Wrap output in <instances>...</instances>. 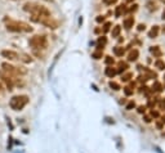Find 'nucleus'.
Here are the masks:
<instances>
[{"label":"nucleus","instance_id":"obj_3","mask_svg":"<svg viewBox=\"0 0 165 153\" xmlns=\"http://www.w3.org/2000/svg\"><path fill=\"white\" fill-rule=\"evenodd\" d=\"M29 97L27 95H14L12 99L9 101V106L14 111H22V109L29 104Z\"/></svg>","mask_w":165,"mask_h":153},{"label":"nucleus","instance_id":"obj_6","mask_svg":"<svg viewBox=\"0 0 165 153\" xmlns=\"http://www.w3.org/2000/svg\"><path fill=\"white\" fill-rule=\"evenodd\" d=\"M0 79L1 81H4L6 88L9 89V90H13V86H14V79H13V76H10L9 73L4 72V71H0Z\"/></svg>","mask_w":165,"mask_h":153},{"label":"nucleus","instance_id":"obj_19","mask_svg":"<svg viewBox=\"0 0 165 153\" xmlns=\"http://www.w3.org/2000/svg\"><path fill=\"white\" fill-rule=\"evenodd\" d=\"M155 66H156V68H159V70H164V68H165V63H164L161 59H157V60H156Z\"/></svg>","mask_w":165,"mask_h":153},{"label":"nucleus","instance_id":"obj_13","mask_svg":"<svg viewBox=\"0 0 165 153\" xmlns=\"http://www.w3.org/2000/svg\"><path fill=\"white\" fill-rule=\"evenodd\" d=\"M107 42V39L104 36H101L98 39V49H101V50H103V45Z\"/></svg>","mask_w":165,"mask_h":153},{"label":"nucleus","instance_id":"obj_5","mask_svg":"<svg viewBox=\"0 0 165 153\" xmlns=\"http://www.w3.org/2000/svg\"><path fill=\"white\" fill-rule=\"evenodd\" d=\"M30 47H32L35 50H39V49H45L48 47V40L47 37L43 36V35H35L30 39L29 41Z\"/></svg>","mask_w":165,"mask_h":153},{"label":"nucleus","instance_id":"obj_31","mask_svg":"<svg viewBox=\"0 0 165 153\" xmlns=\"http://www.w3.org/2000/svg\"><path fill=\"white\" fill-rule=\"evenodd\" d=\"M145 111H146V107H143V106H141V107L138 108V112H139V113H145Z\"/></svg>","mask_w":165,"mask_h":153},{"label":"nucleus","instance_id":"obj_17","mask_svg":"<svg viewBox=\"0 0 165 153\" xmlns=\"http://www.w3.org/2000/svg\"><path fill=\"white\" fill-rule=\"evenodd\" d=\"M102 55H103V50H101V49H98L97 52H93V54H92V57L94 59H101Z\"/></svg>","mask_w":165,"mask_h":153},{"label":"nucleus","instance_id":"obj_38","mask_svg":"<svg viewBox=\"0 0 165 153\" xmlns=\"http://www.w3.org/2000/svg\"><path fill=\"white\" fill-rule=\"evenodd\" d=\"M145 121H146V122H150V121H151L150 117H145Z\"/></svg>","mask_w":165,"mask_h":153},{"label":"nucleus","instance_id":"obj_27","mask_svg":"<svg viewBox=\"0 0 165 153\" xmlns=\"http://www.w3.org/2000/svg\"><path fill=\"white\" fill-rule=\"evenodd\" d=\"M110 27H111V23H110V22L104 23V26H103V31H104V32H107V31L110 30Z\"/></svg>","mask_w":165,"mask_h":153},{"label":"nucleus","instance_id":"obj_15","mask_svg":"<svg viewBox=\"0 0 165 153\" xmlns=\"http://www.w3.org/2000/svg\"><path fill=\"white\" fill-rule=\"evenodd\" d=\"M120 31H121V27L120 26H115L114 28H112V31H111L112 37H117L119 35H120Z\"/></svg>","mask_w":165,"mask_h":153},{"label":"nucleus","instance_id":"obj_8","mask_svg":"<svg viewBox=\"0 0 165 153\" xmlns=\"http://www.w3.org/2000/svg\"><path fill=\"white\" fill-rule=\"evenodd\" d=\"M138 55H139V52L137 50V49H134V50H132L130 53H129L128 60L129 62H134V60H137V58H138Z\"/></svg>","mask_w":165,"mask_h":153},{"label":"nucleus","instance_id":"obj_23","mask_svg":"<svg viewBox=\"0 0 165 153\" xmlns=\"http://www.w3.org/2000/svg\"><path fill=\"white\" fill-rule=\"evenodd\" d=\"M104 62H106L107 65H112V63H114V58H112V57H106Z\"/></svg>","mask_w":165,"mask_h":153},{"label":"nucleus","instance_id":"obj_4","mask_svg":"<svg viewBox=\"0 0 165 153\" xmlns=\"http://www.w3.org/2000/svg\"><path fill=\"white\" fill-rule=\"evenodd\" d=\"M1 70L4 71V72L9 73L10 76H13V77L22 76V75H26L27 73V70L24 68V67H22V66L16 67V66L10 65V63H6V62L1 63Z\"/></svg>","mask_w":165,"mask_h":153},{"label":"nucleus","instance_id":"obj_20","mask_svg":"<svg viewBox=\"0 0 165 153\" xmlns=\"http://www.w3.org/2000/svg\"><path fill=\"white\" fill-rule=\"evenodd\" d=\"M126 68H128V65H126V63L120 62V63H119V70L116 71V72H122V71H125Z\"/></svg>","mask_w":165,"mask_h":153},{"label":"nucleus","instance_id":"obj_2","mask_svg":"<svg viewBox=\"0 0 165 153\" xmlns=\"http://www.w3.org/2000/svg\"><path fill=\"white\" fill-rule=\"evenodd\" d=\"M23 10H26V12L31 14H35V16H50V12L45 6L35 4V3H26L23 5Z\"/></svg>","mask_w":165,"mask_h":153},{"label":"nucleus","instance_id":"obj_26","mask_svg":"<svg viewBox=\"0 0 165 153\" xmlns=\"http://www.w3.org/2000/svg\"><path fill=\"white\" fill-rule=\"evenodd\" d=\"M134 107H135V103L132 101V102L128 103V106H126V109H132V108H134Z\"/></svg>","mask_w":165,"mask_h":153},{"label":"nucleus","instance_id":"obj_37","mask_svg":"<svg viewBox=\"0 0 165 153\" xmlns=\"http://www.w3.org/2000/svg\"><path fill=\"white\" fill-rule=\"evenodd\" d=\"M148 106H150V107H153V106H155V102H152V101H151V102L148 103Z\"/></svg>","mask_w":165,"mask_h":153},{"label":"nucleus","instance_id":"obj_21","mask_svg":"<svg viewBox=\"0 0 165 153\" xmlns=\"http://www.w3.org/2000/svg\"><path fill=\"white\" fill-rule=\"evenodd\" d=\"M110 88L114 89V90H120V85H119L117 83H114V81L110 83Z\"/></svg>","mask_w":165,"mask_h":153},{"label":"nucleus","instance_id":"obj_29","mask_svg":"<svg viewBox=\"0 0 165 153\" xmlns=\"http://www.w3.org/2000/svg\"><path fill=\"white\" fill-rule=\"evenodd\" d=\"M155 90H157V91L161 90V84L160 83H155Z\"/></svg>","mask_w":165,"mask_h":153},{"label":"nucleus","instance_id":"obj_22","mask_svg":"<svg viewBox=\"0 0 165 153\" xmlns=\"http://www.w3.org/2000/svg\"><path fill=\"white\" fill-rule=\"evenodd\" d=\"M148 9H150V10H156V9H157V5H156V3H152V1H150V3H148Z\"/></svg>","mask_w":165,"mask_h":153},{"label":"nucleus","instance_id":"obj_18","mask_svg":"<svg viewBox=\"0 0 165 153\" xmlns=\"http://www.w3.org/2000/svg\"><path fill=\"white\" fill-rule=\"evenodd\" d=\"M151 52H152V54L155 57H157V58L161 57V50L159 49V47H152V48H151Z\"/></svg>","mask_w":165,"mask_h":153},{"label":"nucleus","instance_id":"obj_32","mask_svg":"<svg viewBox=\"0 0 165 153\" xmlns=\"http://www.w3.org/2000/svg\"><path fill=\"white\" fill-rule=\"evenodd\" d=\"M137 6H138V5H137V4H134V5H132V6H130V8H129L128 10H129V12H134V10L137 9Z\"/></svg>","mask_w":165,"mask_h":153},{"label":"nucleus","instance_id":"obj_39","mask_svg":"<svg viewBox=\"0 0 165 153\" xmlns=\"http://www.w3.org/2000/svg\"><path fill=\"white\" fill-rule=\"evenodd\" d=\"M163 19H165V9H164V12H163Z\"/></svg>","mask_w":165,"mask_h":153},{"label":"nucleus","instance_id":"obj_34","mask_svg":"<svg viewBox=\"0 0 165 153\" xmlns=\"http://www.w3.org/2000/svg\"><path fill=\"white\" fill-rule=\"evenodd\" d=\"M145 28H146L145 24H139V26H138V31H143Z\"/></svg>","mask_w":165,"mask_h":153},{"label":"nucleus","instance_id":"obj_25","mask_svg":"<svg viewBox=\"0 0 165 153\" xmlns=\"http://www.w3.org/2000/svg\"><path fill=\"white\" fill-rule=\"evenodd\" d=\"M116 1H117V0H103V3L106 5H112V4H115Z\"/></svg>","mask_w":165,"mask_h":153},{"label":"nucleus","instance_id":"obj_10","mask_svg":"<svg viewBox=\"0 0 165 153\" xmlns=\"http://www.w3.org/2000/svg\"><path fill=\"white\" fill-rule=\"evenodd\" d=\"M104 73H106V76H108V77H114L115 75H116V70L112 68V67H107V68L104 70Z\"/></svg>","mask_w":165,"mask_h":153},{"label":"nucleus","instance_id":"obj_14","mask_svg":"<svg viewBox=\"0 0 165 153\" xmlns=\"http://www.w3.org/2000/svg\"><path fill=\"white\" fill-rule=\"evenodd\" d=\"M114 53H115V55H117V57H122L124 55V48H121V47H116V48H114Z\"/></svg>","mask_w":165,"mask_h":153},{"label":"nucleus","instance_id":"obj_11","mask_svg":"<svg viewBox=\"0 0 165 153\" xmlns=\"http://www.w3.org/2000/svg\"><path fill=\"white\" fill-rule=\"evenodd\" d=\"M157 34H159V26H153V27H152V30H151V31H150V34H148V37L153 39V37H156V36H157Z\"/></svg>","mask_w":165,"mask_h":153},{"label":"nucleus","instance_id":"obj_24","mask_svg":"<svg viewBox=\"0 0 165 153\" xmlns=\"http://www.w3.org/2000/svg\"><path fill=\"white\" fill-rule=\"evenodd\" d=\"M130 77H132V73H126V75H124V76L121 77V79H122V81H129L130 80Z\"/></svg>","mask_w":165,"mask_h":153},{"label":"nucleus","instance_id":"obj_41","mask_svg":"<svg viewBox=\"0 0 165 153\" xmlns=\"http://www.w3.org/2000/svg\"><path fill=\"white\" fill-rule=\"evenodd\" d=\"M163 122H165V116L163 117Z\"/></svg>","mask_w":165,"mask_h":153},{"label":"nucleus","instance_id":"obj_30","mask_svg":"<svg viewBox=\"0 0 165 153\" xmlns=\"http://www.w3.org/2000/svg\"><path fill=\"white\" fill-rule=\"evenodd\" d=\"M103 21H104V17H103V16H98V17H97V22H98V23L103 22Z\"/></svg>","mask_w":165,"mask_h":153},{"label":"nucleus","instance_id":"obj_28","mask_svg":"<svg viewBox=\"0 0 165 153\" xmlns=\"http://www.w3.org/2000/svg\"><path fill=\"white\" fill-rule=\"evenodd\" d=\"M124 91L126 95H132L133 94V90H130V88H124Z\"/></svg>","mask_w":165,"mask_h":153},{"label":"nucleus","instance_id":"obj_9","mask_svg":"<svg viewBox=\"0 0 165 153\" xmlns=\"http://www.w3.org/2000/svg\"><path fill=\"white\" fill-rule=\"evenodd\" d=\"M133 24H134V18H133V17H129V18H126L124 21V27L126 30H130L133 27Z\"/></svg>","mask_w":165,"mask_h":153},{"label":"nucleus","instance_id":"obj_12","mask_svg":"<svg viewBox=\"0 0 165 153\" xmlns=\"http://www.w3.org/2000/svg\"><path fill=\"white\" fill-rule=\"evenodd\" d=\"M125 10H126L125 5H119L116 8V12H115V16H116V17H121V14L124 13Z\"/></svg>","mask_w":165,"mask_h":153},{"label":"nucleus","instance_id":"obj_36","mask_svg":"<svg viewBox=\"0 0 165 153\" xmlns=\"http://www.w3.org/2000/svg\"><path fill=\"white\" fill-rule=\"evenodd\" d=\"M1 94H3V84L0 83V95H1Z\"/></svg>","mask_w":165,"mask_h":153},{"label":"nucleus","instance_id":"obj_1","mask_svg":"<svg viewBox=\"0 0 165 153\" xmlns=\"http://www.w3.org/2000/svg\"><path fill=\"white\" fill-rule=\"evenodd\" d=\"M6 30L10 32H32V27L30 24L19 21H9L6 23Z\"/></svg>","mask_w":165,"mask_h":153},{"label":"nucleus","instance_id":"obj_33","mask_svg":"<svg viewBox=\"0 0 165 153\" xmlns=\"http://www.w3.org/2000/svg\"><path fill=\"white\" fill-rule=\"evenodd\" d=\"M160 108H161V109H165V99H164V101H161V103H160Z\"/></svg>","mask_w":165,"mask_h":153},{"label":"nucleus","instance_id":"obj_35","mask_svg":"<svg viewBox=\"0 0 165 153\" xmlns=\"http://www.w3.org/2000/svg\"><path fill=\"white\" fill-rule=\"evenodd\" d=\"M151 116L157 117V116H159V112H156V111H151Z\"/></svg>","mask_w":165,"mask_h":153},{"label":"nucleus","instance_id":"obj_16","mask_svg":"<svg viewBox=\"0 0 165 153\" xmlns=\"http://www.w3.org/2000/svg\"><path fill=\"white\" fill-rule=\"evenodd\" d=\"M18 59L23 60L24 63H31V62H32V58H31L30 55H27V54H22V55H19V58H18Z\"/></svg>","mask_w":165,"mask_h":153},{"label":"nucleus","instance_id":"obj_43","mask_svg":"<svg viewBox=\"0 0 165 153\" xmlns=\"http://www.w3.org/2000/svg\"><path fill=\"white\" fill-rule=\"evenodd\" d=\"M161 1H163V3H165V0H161Z\"/></svg>","mask_w":165,"mask_h":153},{"label":"nucleus","instance_id":"obj_7","mask_svg":"<svg viewBox=\"0 0 165 153\" xmlns=\"http://www.w3.org/2000/svg\"><path fill=\"white\" fill-rule=\"evenodd\" d=\"M1 57H4V58L6 59H9V60H16V59H18L19 58V55H18V53H16V52H13V50H1Z\"/></svg>","mask_w":165,"mask_h":153},{"label":"nucleus","instance_id":"obj_42","mask_svg":"<svg viewBox=\"0 0 165 153\" xmlns=\"http://www.w3.org/2000/svg\"><path fill=\"white\" fill-rule=\"evenodd\" d=\"M45 1H50V3H52V1H53V0H45Z\"/></svg>","mask_w":165,"mask_h":153},{"label":"nucleus","instance_id":"obj_40","mask_svg":"<svg viewBox=\"0 0 165 153\" xmlns=\"http://www.w3.org/2000/svg\"><path fill=\"white\" fill-rule=\"evenodd\" d=\"M126 1H128V3H132V1H134V0H126Z\"/></svg>","mask_w":165,"mask_h":153}]
</instances>
